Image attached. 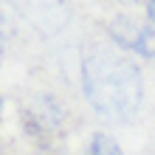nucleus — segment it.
I'll list each match as a JSON object with an SVG mask.
<instances>
[{"label": "nucleus", "mask_w": 155, "mask_h": 155, "mask_svg": "<svg viewBox=\"0 0 155 155\" xmlns=\"http://www.w3.org/2000/svg\"><path fill=\"white\" fill-rule=\"evenodd\" d=\"M82 90L90 107L116 124L133 121L144 99L141 71L133 59L110 51H96L82 62Z\"/></svg>", "instance_id": "f257e3e1"}, {"label": "nucleus", "mask_w": 155, "mask_h": 155, "mask_svg": "<svg viewBox=\"0 0 155 155\" xmlns=\"http://www.w3.org/2000/svg\"><path fill=\"white\" fill-rule=\"evenodd\" d=\"M127 28L130 34H113V37L130 51H138L141 57H155V28H147V25H135L127 20Z\"/></svg>", "instance_id": "f03ea898"}, {"label": "nucleus", "mask_w": 155, "mask_h": 155, "mask_svg": "<svg viewBox=\"0 0 155 155\" xmlns=\"http://www.w3.org/2000/svg\"><path fill=\"white\" fill-rule=\"evenodd\" d=\"M25 116H28V124L34 127H48L54 130V124H59V104L54 99H31L28 107H25Z\"/></svg>", "instance_id": "7ed1b4c3"}, {"label": "nucleus", "mask_w": 155, "mask_h": 155, "mask_svg": "<svg viewBox=\"0 0 155 155\" xmlns=\"http://www.w3.org/2000/svg\"><path fill=\"white\" fill-rule=\"evenodd\" d=\"M82 155H124V152H121V147H118V141L113 138V135H107V133H93Z\"/></svg>", "instance_id": "20e7f679"}, {"label": "nucleus", "mask_w": 155, "mask_h": 155, "mask_svg": "<svg viewBox=\"0 0 155 155\" xmlns=\"http://www.w3.org/2000/svg\"><path fill=\"white\" fill-rule=\"evenodd\" d=\"M147 17L155 23V0H150V3H147Z\"/></svg>", "instance_id": "39448f33"}, {"label": "nucleus", "mask_w": 155, "mask_h": 155, "mask_svg": "<svg viewBox=\"0 0 155 155\" xmlns=\"http://www.w3.org/2000/svg\"><path fill=\"white\" fill-rule=\"evenodd\" d=\"M0 107H3V104H0Z\"/></svg>", "instance_id": "423d86ee"}]
</instances>
